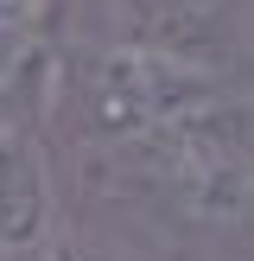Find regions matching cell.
Masks as SVG:
<instances>
[{
    "label": "cell",
    "instance_id": "cell-5",
    "mask_svg": "<svg viewBox=\"0 0 254 261\" xmlns=\"http://www.w3.org/2000/svg\"><path fill=\"white\" fill-rule=\"evenodd\" d=\"M38 38H13V32H0V89H19L25 76L38 70Z\"/></svg>",
    "mask_w": 254,
    "mask_h": 261
},
{
    "label": "cell",
    "instance_id": "cell-2",
    "mask_svg": "<svg viewBox=\"0 0 254 261\" xmlns=\"http://www.w3.org/2000/svg\"><path fill=\"white\" fill-rule=\"evenodd\" d=\"M223 96H235L223 70H197L127 45H70L51 64H38V109H45L38 127H57L83 153L146 140Z\"/></svg>",
    "mask_w": 254,
    "mask_h": 261
},
{
    "label": "cell",
    "instance_id": "cell-7",
    "mask_svg": "<svg viewBox=\"0 0 254 261\" xmlns=\"http://www.w3.org/2000/svg\"><path fill=\"white\" fill-rule=\"evenodd\" d=\"M32 76H38V70H32ZM32 76H25V83H32ZM25 83H19V89H25ZM19 89H0V121H7V115H19Z\"/></svg>",
    "mask_w": 254,
    "mask_h": 261
},
{
    "label": "cell",
    "instance_id": "cell-4",
    "mask_svg": "<svg viewBox=\"0 0 254 261\" xmlns=\"http://www.w3.org/2000/svg\"><path fill=\"white\" fill-rule=\"evenodd\" d=\"M57 242L51 140L32 109L0 121V261H45Z\"/></svg>",
    "mask_w": 254,
    "mask_h": 261
},
{
    "label": "cell",
    "instance_id": "cell-1",
    "mask_svg": "<svg viewBox=\"0 0 254 261\" xmlns=\"http://www.w3.org/2000/svg\"><path fill=\"white\" fill-rule=\"evenodd\" d=\"M83 191L102 211L134 217L140 236H254V102L241 96H223L146 140L83 153Z\"/></svg>",
    "mask_w": 254,
    "mask_h": 261
},
{
    "label": "cell",
    "instance_id": "cell-3",
    "mask_svg": "<svg viewBox=\"0 0 254 261\" xmlns=\"http://www.w3.org/2000/svg\"><path fill=\"white\" fill-rule=\"evenodd\" d=\"M89 7L102 19L83 25V45H127L223 76L241 51V0H89Z\"/></svg>",
    "mask_w": 254,
    "mask_h": 261
},
{
    "label": "cell",
    "instance_id": "cell-6",
    "mask_svg": "<svg viewBox=\"0 0 254 261\" xmlns=\"http://www.w3.org/2000/svg\"><path fill=\"white\" fill-rule=\"evenodd\" d=\"M45 7H51V0H0V32H13V38H38Z\"/></svg>",
    "mask_w": 254,
    "mask_h": 261
}]
</instances>
